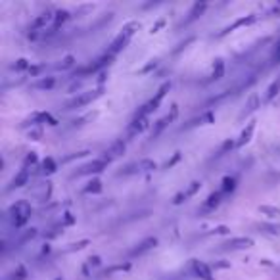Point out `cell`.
Here are the masks:
<instances>
[{
    "label": "cell",
    "mask_w": 280,
    "mask_h": 280,
    "mask_svg": "<svg viewBox=\"0 0 280 280\" xmlns=\"http://www.w3.org/2000/svg\"><path fill=\"white\" fill-rule=\"evenodd\" d=\"M8 217L12 221L13 229H21V227H25V223L29 221V217H31V206L27 202H23V200L15 202L8 209Z\"/></svg>",
    "instance_id": "cell-1"
},
{
    "label": "cell",
    "mask_w": 280,
    "mask_h": 280,
    "mask_svg": "<svg viewBox=\"0 0 280 280\" xmlns=\"http://www.w3.org/2000/svg\"><path fill=\"white\" fill-rule=\"evenodd\" d=\"M140 25L136 23V21H131V23H127L125 27H123V31L117 35V37L111 40L110 44V54L113 56V54H117V52H121L127 44H129V40H131V37L134 35V31L138 29Z\"/></svg>",
    "instance_id": "cell-2"
},
{
    "label": "cell",
    "mask_w": 280,
    "mask_h": 280,
    "mask_svg": "<svg viewBox=\"0 0 280 280\" xmlns=\"http://www.w3.org/2000/svg\"><path fill=\"white\" fill-rule=\"evenodd\" d=\"M169 88H171V83H163V85L159 86L158 88V92H156V96L152 98L148 104H144L140 110L136 111V117H148L152 111H156L158 110V106L161 104V100L165 98V94L169 92Z\"/></svg>",
    "instance_id": "cell-3"
},
{
    "label": "cell",
    "mask_w": 280,
    "mask_h": 280,
    "mask_svg": "<svg viewBox=\"0 0 280 280\" xmlns=\"http://www.w3.org/2000/svg\"><path fill=\"white\" fill-rule=\"evenodd\" d=\"M100 94H102V90H86V92H81V94H77V96L71 98V100H67L63 110H77V108H85V106H88L90 102H94Z\"/></svg>",
    "instance_id": "cell-4"
},
{
    "label": "cell",
    "mask_w": 280,
    "mask_h": 280,
    "mask_svg": "<svg viewBox=\"0 0 280 280\" xmlns=\"http://www.w3.org/2000/svg\"><path fill=\"white\" fill-rule=\"evenodd\" d=\"M108 167V161L106 159H92L90 163H86L83 167H79V171L75 173L77 177H86V175H96V173H102V171Z\"/></svg>",
    "instance_id": "cell-5"
},
{
    "label": "cell",
    "mask_w": 280,
    "mask_h": 280,
    "mask_svg": "<svg viewBox=\"0 0 280 280\" xmlns=\"http://www.w3.org/2000/svg\"><path fill=\"white\" fill-rule=\"evenodd\" d=\"M192 271H194V275L198 277V279L215 280V277H213V273H211L209 265L204 263V261H200V259H194V261H192Z\"/></svg>",
    "instance_id": "cell-6"
},
{
    "label": "cell",
    "mask_w": 280,
    "mask_h": 280,
    "mask_svg": "<svg viewBox=\"0 0 280 280\" xmlns=\"http://www.w3.org/2000/svg\"><path fill=\"white\" fill-rule=\"evenodd\" d=\"M254 246V240L248 238V236H236V238H231L229 242L225 244L227 250H232V252H238V250H248Z\"/></svg>",
    "instance_id": "cell-7"
},
{
    "label": "cell",
    "mask_w": 280,
    "mask_h": 280,
    "mask_svg": "<svg viewBox=\"0 0 280 280\" xmlns=\"http://www.w3.org/2000/svg\"><path fill=\"white\" fill-rule=\"evenodd\" d=\"M177 113H179V110L177 108H171V115H165V117H161V119H158L156 121V125H154V129H152V138H156V136H159L161 134V131L169 125L175 117H177Z\"/></svg>",
    "instance_id": "cell-8"
},
{
    "label": "cell",
    "mask_w": 280,
    "mask_h": 280,
    "mask_svg": "<svg viewBox=\"0 0 280 280\" xmlns=\"http://www.w3.org/2000/svg\"><path fill=\"white\" fill-rule=\"evenodd\" d=\"M123 152H125V142H123V140H115V142L106 150V154H104V158L102 159H106V161L110 163V161H113V159L121 158Z\"/></svg>",
    "instance_id": "cell-9"
},
{
    "label": "cell",
    "mask_w": 280,
    "mask_h": 280,
    "mask_svg": "<svg viewBox=\"0 0 280 280\" xmlns=\"http://www.w3.org/2000/svg\"><path fill=\"white\" fill-rule=\"evenodd\" d=\"M256 123L257 121H250L248 125H246V129H244L242 133H240L238 140H236V146L242 148V146H246L250 140H252V134H254V131H256Z\"/></svg>",
    "instance_id": "cell-10"
},
{
    "label": "cell",
    "mask_w": 280,
    "mask_h": 280,
    "mask_svg": "<svg viewBox=\"0 0 280 280\" xmlns=\"http://www.w3.org/2000/svg\"><path fill=\"white\" fill-rule=\"evenodd\" d=\"M158 246V238H146V240H142V242L138 244L136 248L133 250V256H142V254H146V252H150V250H154Z\"/></svg>",
    "instance_id": "cell-11"
},
{
    "label": "cell",
    "mask_w": 280,
    "mask_h": 280,
    "mask_svg": "<svg viewBox=\"0 0 280 280\" xmlns=\"http://www.w3.org/2000/svg\"><path fill=\"white\" fill-rule=\"evenodd\" d=\"M257 108H259V96H257V94H252V96L248 98V102H246V106H244L242 113H240L238 117H240V119H246V117L252 115Z\"/></svg>",
    "instance_id": "cell-12"
},
{
    "label": "cell",
    "mask_w": 280,
    "mask_h": 280,
    "mask_svg": "<svg viewBox=\"0 0 280 280\" xmlns=\"http://www.w3.org/2000/svg\"><path fill=\"white\" fill-rule=\"evenodd\" d=\"M29 183V169L27 167H23V169L19 171L15 177L12 179V184H10V190H13V188H21V186H25V184Z\"/></svg>",
    "instance_id": "cell-13"
},
{
    "label": "cell",
    "mask_w": 280,
    "mask_h": 280,
    "mask_svg": "<svg viewBox=\"0 0 280 280\" xmlns=\"http://www.w3.org/2000/svg\"><path fill=\"white\" fill-rule=\"evenodd\" d=\"M54 85H56V79L54 77H38L37 81L33 83V88L35 90H52L54 88Z\"/></svg>",
    "instance_id": "cell-14"
},
{
    "label": "cell",
    "mask_w": 280,
    "mask_h": 280,
    "mask_svg": "<svg viewBox=\"0 0 280 280\" xmlns=\"http://www.w3.org/2000/svg\"><path fill=\"white\" fill-rule=\"evenodd\" d=\"M146 127H148V117H136V115H134L129 131H131V134H138V133H142Z\"/></svg>",
    "instance_id": "cell-15"
},
{
    "label": "cell",
    "mask_w": 280,
    "mask_h": 280,
    "mask_svg": "<svg viewBox=\"0 0 280 280\" xmlns=\"http://www.w3.org/2000/svg\"><path fill=\"white\" fill-rule=\"evenodd\" d=\"M221 200H223V192H213V194H209L207 196V200L204 202V209H206V211L215 209V207L221 204Z\"/></svg>",
    "instance_id": "cell-16"
},
{
    "label": "cell",
    "mask_w": 280,
    "mask_h": 280,
    "mask_svg": "<svg viewBox=\"0 0 280 280\" xmlns=\"http://www.w3.org/2000/svg\"><path fill=\"white\" fill-rule=\"evenodd\" d=\"M50 21H54V15H52V13H50V12L40 13L37 19L33 21V31H37V29H44V27H46Z\"/></svg>",
    "instance_id": "cell-17"
},
{
    "label": "cell",
    "mask_w": 280,
    "mask_h": 280,
    "mask_svg": "<svg viewBox=\"0 0 280 280\" xmlns=\"http://www.w3.org/2000/svg\"><path fill=\"white\" fill-rule=\"evenodd\" d=\"M56 171H58V163L54 161V158L42 159V163H40V173L42 175H54Z\"/></svg>",
    "instance_id": "cell-18"
},
{
    "label": "cell",
    "mask_w": 280,
    "mask_h": 280,
    "mask_svg": "<svg viewBox=\"0 0 280 280\" xmlns=\"http://www.w3.org/2000/svg\"><path fill=\"white\" fill-rule=\"evenodd\" d=\"M207 4L206 2H196L194 6H192V10H190V13H188V19L186 21H194V19H198L202 13L206 12Z\"/></svg>",
    "instance_id": "cell-19"
},
{
    "label": "cell",
    "mask_w": 280,
    "mask_h": 280,
    "mask_svg": "<svg viewBox=\"0 0 280 280\" xmlns=\"http://www.w3.org/2000/svg\"><path fill=\"white\" fill-rule=\"evenodd\" d=\"M254 21H256V15H254V13H252V15H248V17H240V19H236L231 27H227L223 33H231V31H234L236 27H244V25H250V23H254Z\"/></svg>",
    "instance_id": "cell-20"
},
{
    "label": "cell",
    "mask_w": 280,
    "mask_h": 280,
    "mask_svg": "<svg viewBox=\"0 0 280 280\" xmlns=\"http://www.w3.org/2000/svg\"><path fill=\"white\" fill-rule=\"evenodd\" d=\"M259 231L269 236H280V225H271V223H261Z\"/></svg>",
    "instance_id": "cell-21"
},
{
    "label": "cell",
    "mask_w": 280,
    "mask_h": 280,
    "mask_svg": "<svg viewBox=\"0 0 280 280\" xmlns=\"http://www.w3.org/2000/svg\"><path fill=\"white\" fill-rule=\"evenodd\" d=\"M225 75V61L223 60H215V63H213V69H211V79L213 81H217V79H221Z\"/></svg>",
    "instance_id": "cell-22"
},
{
    "label": "cell",
    "mask_w": 280,
    "mask_h": 280,
    "mask_svg": "<svg viewBox=\"0 0 280 280\" xmlns=\"http://www.w3.org/2000/svg\"><path fill=\"white\" fill-rule=\"evenodd\" d=\"M85 192L86 194H100V192H102V181H100V179H92V181L85 186Z\"/></svg>",
    "instance_id": "cell-23"
},
{
    "label": "cell",
    "mask_w": 280,
    "mask_h": 280,
    "mask_svg": "<svg viewBox=\"0 0 280 280\" xmlns=\"http://www.w3.org/2000/svg\"><path fill=\"white\" fill-rule=\"evenodd\" d=\"M234 188H236V179L234 177H225L223 179V186H221V192L223 194H231Z\"/></svg>",
    "instance_id": "cell-24"
},
{
    "label": "cell",
    "mask_w": 280,
    "mask_h": 280,
    "mask_svg": "<svg viewBox=\"0 0 280 280\" xmlns=\"http://www.w3.org/2000/svg\"><path fill=\"white\" fill-rule=\"evenodd\" d=\"M279 92H280V77L277 79V81H273V83H271V86L267 88V94H265V100L271 102V100L277 96Z\"/></svg>",
    "instance_id": "cell-25"
},
{
    "label": "cell",
    "mask_w": 280,
    "mask_h": 280,
    "mask_svg": "<svg viewBox=\"0 0 280 280\" xmlns=\"http://www.w3.org/2000/svg\"><path fill=\"white\" fill-rule=\"evenodd\" d=\"M75 65V58L69 54V56H65L63 60H60V63H56V69H61V71H65V69H71Z\"/></svg>",
    "instance_id": "cell-26"
},
{
    "label": "cell",
    "mask_w": 280,
    "mask_h": 280,
    "mask_svg": "<svg viewBox=\"0 0 280 280\" xmlns=\"http://www.w3.org/2000/svg\"><path fill=\"white\" fill-rule=\"evenodd\" d=\"M200 188H202V183H200V181H192V183L188 184V188L184 190V196H186V200L198 194V192H200Z\"/></svg>",
    "instance_id": "cell-27"
},
{
    "label": "cell",
    "mask_w": 280,
    "mask_h": 280,
    "mask_svg": "<svg viewBox=\"0 0 280 280\" xmlns=\"http://www.w3.org/2000/svg\"><path fill=\"white\" fill-rule=\"evenodd\" d=\"M69 19V12L67 10H58V12L54 13V25L56 27H60L61 23H65Z\"/></svg>",
    "instance_id": "cell-28"
},
{
    "label": "cell",
    "mask_w": 280,
    "mask_h": 280,
    "mask_svg": "<svg viewBox=\"0 0 280 280\" xmlns=\"http://www.w3.org/2000/svg\"><path fill=\"white\" fill-rule=\"evenodd\" d=\"M259 211L263 215H269V217H279L280 215V207H275V206H259Z\"/></svg>",
    "instance_id": "cell-29"
},
{
    "label": "cell",
    "mask_w": 280,
    "mask_h": 280,
    "mask_svg": "<svg viewBox=\"0 0 280 280\" xmlns=\"http://www.w3.org/2000/svg\"><path fill=\"white\" fill-rule=\"evenodd\" d=\"M131 269V263H121V265H113L106 271V275H113V273H123V271H129Z\"/></svg>",
    "instance_id": "cell-30"
},
{
    "label": "cell",
    "mask_w": 280,
    "mask_h": 280,
    "mask_svg": "<svg viewBox=\"0 0 280 280\" xmlns=\"http://www.w3.org/2000/svg\"><path fill=\"white\" fill-rule=\"evenodd\" d=\"M234 146H236V142H234L232 138H229V140H225V142H223V146H221V150H219V156H225V154H227L229 150H232Z\"/></svg>",
    "instance_id": "cell-31"
},
{
    "label": "cell",
    "mask_w": 280,
    "mask_h": 280,
    "mask_svg": "<svg viewBox=\"0 0 280 280\" xmlns=\"http://www.w3.org/2000/svg\"><path fill=\"white\" fill-rule=\"evenodd\" d=\"M27 134H29L31 140H40V138H42V129H40V127H33Z\"/></svg>",
    "instance_id": "cell-32"
},
{
    "label": "cell",
    "mask_w": 280,
    "mask_h": 280,
    "mask_svg": "<svg viewBox=\"0 0 280 280\" xmlns=\"http://www.w3.org/2000/svg\"><path fill=\"white\" fill-rule=\"evenodd\" d=\"M29 67H31V65H29V61L23 60V58H21V60H17L15 61V65H13V69H17V71H23V69L29 71Z\"/></svg>",
    "instance_id": "cell-33"
},
{
    "label": "cell",
    "mask_w": 280,
    "mask_h": 280,
    "mask_svg": "<svg viewBox=\"0 0 280 280\" xmlns=\"http://www.w3.org/2000/svg\"><path fill=\"white\" fill-rule=\"evenodd\" d=\"M35 163H37V154H35V152H31V154L25 158V165H23V167H27V169H29V165H35Z\"/></svg>",
    "instance_id": "cell-34"
},
{
    "label": "cell",
    "mask_w": 280,
    "mask_h": 280,
    "mask_svg": "<svg viewBox=\"0 0 280 280\" xmlns=\"http://www.w3.org/2000/svg\"><path fill=\"white\" fill-rule=\"evenodd\" d=\"M25 277H27V271H25V269L19 265V267H17V271L13 273V280H23Z\"/></svg>",
    "instance_id": "cell-35"
},
{
    "label": "cell",
    "mask_w": 280,
    "mask_h": 280,
    "mask_svg": "<svg viewBox=\"0 0 280 280\" xmlns=\"http://www.w3.org/2000/svg\"><path fill=\"white\" fill-rule=\"evenodd\" d=\"M179 161H181V152H175V156H173V158L167 161V165H165V167H167V169H171V167H173L175 163H179Z\"/></svg>",
    "instance_id": "cell-36"
},
{
    "label": "cell",
    "mask_w": 280,
    "mask_h": 280,
    "mask_svg": "<svg viewBox=\"0 0 280 280\" xmlns=\"http://www.w3.org/2000/svg\"><path fill=\"white\" fill-rule=\"evenodd\" d=\"M85 246H88V240H81V242H77V244H71L69 250H83Z\"/></svg>",
    "instance_id": "cell-37"
},
{
    "label": "cell",
    "mask_w": 280,
    "mask_h": 280,
    "mask_svg": "<svg viewBox=\"0 0 280 280\" xmlns=\"http://www.w3.org/2000/svg\"><path fill=\"white\" fill-rule=\"evenodd\" d=\"M183 202H186V196H184V192L177 194L175 196V200H173V204H175V206H179V204H183Z\"/></svg>",
    "instance_id": "cell-38"
},
{
    "label": "cell",
    "mask_w": 280,
    "mask_h": 280,
    "mask_svg": "<svg viewBox=\"0 0 280 280\" xmlns=\"http://www.w3.org/2000/svg\"><path fill=\"white\" fill-rule=\"evenodd\" d=\"M63 223H65V225H73L75 217L71 215V213H63Z\"/></svg>",
    "instance_id": "cell-39"
},
{
    "label": "cell",
    "mask_w": 280,
    "mask_h": 280,
    "mask_svg": "<svg viewBox=\"0 0 280 280\" xmlns=\"http://www.w3.org/2000/svg\"><path fill=\"white\" fill-rule=\"evenodd\" d=\"M229 232H231V229H229V227H225V225H221V227L215 229V234H229Z\"/></svg>",
    "instance_id": "cell-40"
},
{
    "label": "cell",
    "mask_w": 280,
    "mask_h": 280,
    "mask_svg": "<svg viewBox=\"0 0 280 280\" xmlns=\"http://www.w3.org/2000/svg\"><path fill=\"white\" fill-rule=\"evenodd\" d=\"M40 71H42V65H35V67H29V73H31V77L38 75Z\"/></svg>",
    "instance_id": "cell-41"
},
{
    "label": "cell",
    "mask_w": 280,
    "mask_h": 280,
    "mask_svg": "<svg viewBox=\"0 0 280 280\" xmlns=\"http://www.w3.org/2000/svg\"><path fill=\"white\" fill-rule=\"evenodd\" d=\"M163 23H165L163 19H161V21H158V23H156V25H154V27H152V33H158V29H159V27H161V25H163Z\"/></svg>",
    "instance_id": "cell-42"
},
{
    "label": "cell",
    "mask_w": 280,
    "mask_h": 280,
    "mask_svg": "<svg viewBox=\"0 0 280 280\" xmlns=\"http://www.w3.org/2000/svg\"><path fill=\"white\" fill-rule=\"evenodd\" d=\"M54 280H65V279H61V277H56V279H54Z\"/></svg>",
    "instance_id": "cell-43"
}]
</instances>
